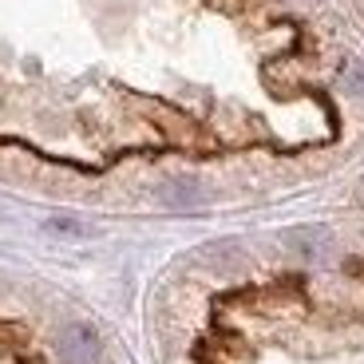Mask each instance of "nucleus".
Returning <instances> with one entry per match:
<instances>
[{
    "label": "nucleus",
    "mask_w": 364,
    "mask_h": 364,
    "mask_svg": "<svg viewBox=\"0 0 364 364\" xmlns=\"http://www.w3.org/2000/svg\"><path fill=\"white\" fill-rule=\"evenodd\" d=\"M55 353H60L64 364H95L100 360V333L91 325L72 321V325H64L55 333Z\"/></svg>",
    "instance_id": "nucleus-1"
},
{
    "label": "nucleus",
    "mask_w": 364,
    "mask_h": 364,
    "mask_svg": "<svg viewBox=\"0 0 364 364\" xmlns=\"http://www.w3.org/2000/svg\"><path fill=\"white\" fill-rule=\"evenodd\" d=\"M285 242H289L293 250H301L305 257H325L328 250H333V230L328 226H297L285 234Z\"/></svg>",
    "instance_id": "nucleus-2"
},
{
    "label": "nucleus",
    "mask_w": 364,
    "mask_h": 364,
    "mask_svg": "<svg viewBox=\"0 0 364 364\" xmlns=\"http://www.w3.org/2000/svg\"><path fill=\"white\" fill-rule=\"evenodd\" d=\"M159 202H166V206H198L202 202V191H198V182L191 178H174L166 182V186H159Z\"/></svg>",
    "instance_id": "nucleus-3"
},
{
    "label": "nucleus",
    "mask_w": 364,
    "mask_h": 364,
    "mask_svg": "<svg viewBox=\"0 0 364 364\" xmlns=\"http://www.w3.org/2000/svg\"><path fill=\"white\" fill-rule=\"evenodd\" d=\"M341 87L348 91V95H356V100H364V60H345V64H341Z\"/></svg>",
    "instance_id": "nucleus-4"
},
{
    "label": "nucleus",
    "mask_w": 364,
    "mask_h": 364,
    "mask_svg": "<svg viewBox=\"0 0 364 364\" xmlns=\"http://www.w3.org/2000/svg\"><path fill=\"white\" fill-rule=\"evenodd\" d=\"M48 230H55V234H87V230L75 226V222H48Z\"/></svg>",
    "instance_id": "nucleus-5"
}]
</instances>
